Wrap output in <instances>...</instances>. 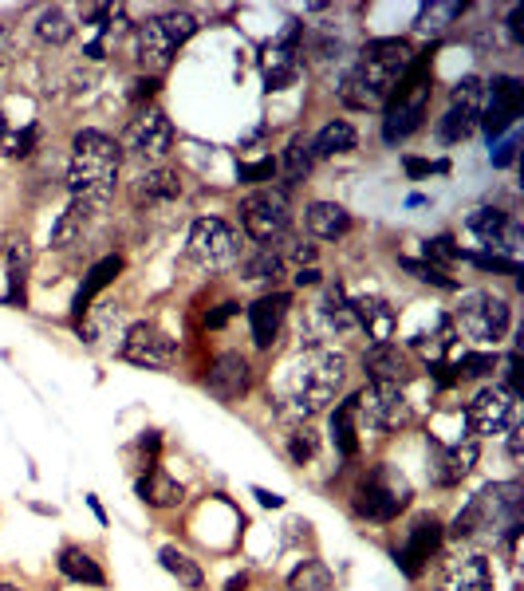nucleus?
<instances>
[{
  "instance_id": "1",
  "label": "nucleus",
  "mask_w": 524,
  "mask_h": 591,
  "mask_svg": "<svg viewBox=\"0 0 524 591\" xmlns=\"http://www.w3.org/2000/svg\"><path fill=\"white\" fill-rule=\"evenodd\" d=\"M347 383V359L331 347H308L276 391V414L288 426L312 422Z\"/></svg>"
},
{
  "instance_id": "2",
  "label": "nucleus",
  "mask_w": 524,
  "mask_h": 591,
  "mask_svg": "<svg viewBox=\"0 0 524 591\" xmlns=\"http://www.w3.org/2000/svg\"><path fill=\"white\" fill-rule=\"evenodd\" d=\"M414 60V48L402 40V36H383V40H371L359 56V64L351 67L339 83V99L343 107L351 111H379L387 107L402 79V71Z\"/></svg>"
},
{
  "instance_id": "3",
  "label": "nucleus",
  "mask_w": 524,
  "mask_h": 591,
  "mask_svg": "<svg viewBox=\"0 0 524 591\" xmlns=\"http://www.w3.org/2000/svg\"><path fill=\"white\" fill-rule=\"evenodd\" d=\"M119 162L123 150L115 146V138L103 131H79L71 138V158H67V190L71 201H87L95 209H103L115 182H119Z\"/></svg>"
},
{
  "instance_id": "4",
  "label": "nucleus",
  "mask_w": 524,
  "mask_h": 591,
  "mask_svg": "<svg viewBox=\"0 0 524 591\" xmlns=\"http://www.w3.org/2000/svg\"><path fill=\"white\" fill-rule=\"evenodd\" d=\"M521 509H524L521 481H493V485H485L454 517V525L446 528V536L458 540V544L461 540H477L485 532L501 536V532H509L513 525H521Z\"/></svg>"
},
{
  "instance_id": "5",
  "label": "nucleus",
  "mask_w": 524,
  "mask_h": 591,
  "mask_svg": "<svg viewBox=\"0 0 524 591\" xmlns=\"http://www.w3.org/2000/svg\"><path fill=\"white\" fill-rule=\"evenodd\" d=\"M197 32V16L186 8H170L162 16H150L138 24V64L150 75L166 71L174 64V56L182 52V44H190Z\"/></svg>"
},
{
  "instance_id": "6",
  "label": "nucleus",
  "mask_w": 524,
  "mask_h": 591,
  "mask_svg": "<svg viewBox=\"0 0 524 591\" xmlns=\"http://www.w3.org/2000/svg\"><path fill=\"white\" fill-rule=\"evenodd\" d=\"M414 489L410 481L394 469V465H375L371 473H363V481L355 485V513L363 521H375V525H391L394 517L410 505Z\"/></svg>"
},
{
  "instance_id": "7",
  "label": "nucleus",
  "mask_w": 524,
  "mask_h": 591,
  "mask_svg": "<svg viewBox=\"0 0 524 591\" xmlns=\"http://www.w3.org/2000/svg\"><path fill=\"white\" fill-rule=\"evenodd\" d=\"M454 328L461 335H469L473 343H501L509 328H513V308L505 296H493V292H465L461 304L454 308Z\"/></svg>"
},
{
  "instance_id": "8",
  "label": "nucleus",
  "mask_w": 524,
  "mask_h": 591,
  "mask_svg": "<svg viewBox=\"0 0 524 591\" xmlns=\"http://www.w3.org/2000/svg\"><path fill=\"white\" fill-rule=\"evenodd\" d=\"M288 194H292L288 186H264L241 201V225L253 241L276 245L288 233V221H292V197Z\"/></svg>"
},
{
  "instance_id": "9",
  "label": "nucleus",
  "mask_w": 524,
  "mask_h": 591,
  "mask_svg": "<svg viewBox=\"0 0 524 591\" xmlns=\"http://www.w3.org/2000/svg\"><path fill=\"white\" fill-rule=\"evenodd\" d=\"M355 410H359V430H379V434H394L414 418L410 398L394 383H371L367 391H359Z\"/></svg>"
},
{
  "instance_id": "10",
  "label": "nucleus",
  "mask_w": 524,
  "mask_h": 591,
  "mask_svg": "<svg viewBox=\"0 0 524 591\" xmlns=\"http://www.w3.org/2000/svg\"><path fill=\"white\" fill-rule=\"evenodd\" d=\"M241 257V237L221 217H197L190 229V261L205 272H221Z\"/></svg>"
},
{
  "instance_id": "11",
  "label": "nucleus",
  "mask_w": 524,
  "mask_h": 591,
  "mask_svg": "<svg viewBox=\"0 0 524 591\" xmlns=\"http://www.w3.org/2000/svg\"><path fill=\"white\" fill-rule=\"evenodd\" d=\"M481 458V446L473 438H461V442H442V438H426V477L430 485L438 489H454L461 485L473 465Z\"/></svg>"
},
{
  "instance_id": "12",
  "label": "nucleus",
  "mask_w": 524,
  "mask_h": 591,
  "mask_svg": "<svg viewBox=\"0 0 524 591\" xmlns=\"http://www.w3.org/2000/svg\"><path fill=\"white\" fill-rule=\"evenodd\" d=\"M469 233L493 253V257H505V261H521V245H524V229L521 221L505 209H493V205H481L469 213Z\"/></svg>"
},
{
  "instance_id": "13",
  "label": "nucleus",
  "mask_w": 524,
  "mask_h": 591,
  "mask_svg": "<svg viewBox=\"0 0 524 591\" xmlns=\"http://www.w3.org/2000/svg\"><path fill=\"white\" fill-rule=\"evenodd\" d=\"M465 422L473 434L481 438H493V434H505L521 422V406H517V394H509L501 383L493 387H481L473 394V402L465 406Z\"/></svg>"
},
{
  "instance_id": "14",
  "label": "nucleus",
  "mask_w": 524,
  "mask_h": 591,
  "mask_svg": "<svg viewBox=\"0 0 524 591\" xmlns=\"http://www.w3.org/2000/svg\"><path fill=\"white\" fill-rule=\"evenodd\" d=\"M119 355H123L127 363H134V367H146V371H170L174 359H178V343L158 328V324L138 320V324H131V328L123 331Z\"/></svg>"
},
{
  "instance_id": "15",
  "label": "nucleus",
  "mask_w": 524,
  "mask_h": 591,
  "mask_svg": "<svg viewBox=\"0 0 524 591\" xmlns=\"http://www.w3.org/2000/svg\"><path fill=\"white\" fill-rule=\"evenodd\" d=\"M442 540H446V528H442V521H438L434 513L414 517V525L406 528V540L394 548V564L402 568V576L418 580V576L426 572V564L438 556Z\"/></svg>"
},
{
  "instance_id": "16",
  "label": "nucleus",
  "mask_w": 524,
  "mask_h": 591,
  "mask_svg": "<svg viewBox=\"0 0 524 591\" xmlns=\"http://www.w3.org/2000/svg\"><path fill=\"white\" fill-rule=\"evenodd\" d=\"M300 36H304V24L300 20H288L284 32L272 44H264L261 67L268 91H284V87H292L300 79Z\"/></svg>"
},
{
  "instance_id": "17",
  "label": "nucleus",
  "mask_w": 524,
  "mask_h": 591,
  "mask_svg": "<svg viewBox=\"0 0 524 591\" xmlns=\"http://www.w3.org/2000/svg\"><path fill=\"white\" fill-rule=\"evenodd\" d=\"M127 150L138 162H162L174 150V123L158 107H142L127 127Z\"/></svg>"
},
{
  "instance_id": "18",
  "label": "nucleus",
  "mask_w": 524,
  "mask_h": 591,
  "mask_svg": "<svg viewBox=\"0 0 524 591\" xmlns=\"http://www.w3.org/2000/svg\"><path fill=\"white\" fill-rule=\"evenodd\" d=\"M489 99H485V111H481V127L489 138H501L509 131L524 111V83L517 75H493L485 83Z\"/></svg>"
},
{
  "instance_id": "19",
  "label": "nucleus",
  "mask_w": 524,
  "mask_h": 591,
  "mask_svg": "<svg viewBox=\"0 0 524 591\" xmlns=\"http://www.w3.org/2000/svg\"><path fill=\"white\" fill-rule=\"evenodd\" d=\"M249 387H253V367H249V359L241 351H225V355L213 359V367L205 375V391L213 398L237 402V398L249 394Z\"/></svg>"
},
{
  "instance_id": "20",
  "label": "nucleus",
  "mask_w": 524,
  "mask_h": 591,
  "mask_svg": "<svg viewBox=\"0 0 524 591\" xmlns=\"http://www.w3.org/2000/svg\"><path fill=\"white\" fill-rule=\"evenodd\" d=\"M438 591H493V568H489V556L481 552H469L446 564Z\"/></svg>"
},
{
  "instance_id": "21",
  "label": "nucleus",
  "mask_w": 524,
  "mask_h": 591,
  "mask_svg": "<svg viewBox=\"0 0 524 591\" xmlns=\"http://www.w3.org/2000/svg\"><path fill=\"white\" fill-rule=\"evenodd\" d=\"M288 304H292V296L288 292H268L261 296L253 308H249V328H253V343L268 351L272 343H276V335L284 328V316H288Z\"/></svg>"
},
{
  "instance_id": "22",
  "label": "nucleus",
  "mask_w": 524,
  "mask_h": 591,
  "mask_svg": "<svg viewBox=\"0 0 524 591\" xmlns=\"http://www.w3.org/2000/svg\"><path fill=\"white\" fill-rule=\"evenodd\" d=\"M363 371L371 383H394V387H406L410 379V363L398 343H371L363 351Z\"/></svg>"
},
{
  "instance_id": "23",
  "label": "nucleus",
  "mask_w": 524,
  "mask_h": 591,
  "mask_svg": "<svg viewBox=\"0 0 524 591\" xmlns=\"http://www.w3.org/2000/svg\"><path fill=\"white\" fill-rule=\"evenodd\" d=\"M316 316L324 324V335H355L359 324H355V300L347 296L343 284H328L324 288V300L316 304Z\"/></svg>"
},
{
  "instance_id": "24",
  "label": "nucleus",
  "mask_w": 524,
  "mask_h": 591,
  "mask_svg": "<svg viewBox=\"0 0 524 591\" xmlns=\"http://www.w3.org/2000/svg\"><path fill=\"white\" fill-rule=\"evenodd\" d=\"M119 272H123V257H103V261H95L87 268V276H83V284H79V292H75V304H71L75 324H83V316H91L95 296H99L103 288H111Z\"/></svg>"
},
{
  "instance_id": "25",
  "label": "nucleus",
  "mask_w": 524,
  "mask_h": 591,
  "mask_svg": "<svg viewBox=\"0 0 524 591\" xmlns=\"http://www.w3.org/2000/svg\"><path fill=\"white\" fill-rule=\"evenodd\" d=\"M454 343H458V328H454L450 316H434V328H422L410 335V351L422 355L426 367L446 363V355L454 351Z\"/></svg>"
},
{
  "instance_id": "26",
  "label": "nucleus",
  "mask_w": 524,
  "mask_h": 591,
  "mask_svg": "<svg viewBox=\"0 0 524 591\" xmlns=\"http://www.w3.org/2000/svg\"><path fill=\"white\" fill-rule=\"evenodd\" d=\"M355 324H359V331H367L371 343H391L398 331V312L383 296H363V300H355Z\"/></svg>"
},
{
  "instance_id": "27",
  "label": "nucleus",
  "mask_w": 524,
  "mask_h": 591,
  "mask_svg": "<svg viewBox=\"0 0 524 591\" xmlns=\"http://www.w3.org/2000/svg\"><path fill=\"white\" fill-rule=\"evenodd\" d=\"M304 225H308V233L316 241H339V237L351 233V213L343 205H335V201H312L304 209Z\"/></svg>"
},
{
  "instance_id": "28",
  "label": "nucleus",
  "mask_w": 524,
  "mask_h": 591,
  "mask_svg": "<svg viewBox=\"0 0 524 591\" xmlns=\"http://www.w3.org/2000/svg\"><path fill=\"white\" fill-rule=\"evenodd\" d=\"M182 194V178L174 174V170H166V166H154V170H146V174H138V182H134V205L142 209H150V205H166V201H174V197Z\"/></svg>"
},
{
  "instance_id": "29",
  "label": "nucleus",
  "mask_w": 524,
  "mask_h": 591,
  "mask_svg": "<svg viewBox=\"0 0 524 591\" xmlns=\"http://www.w3.org/2000/svg\"><path fill=\"white\" fill-rule=\"evenodd\" d=\"M138 497L150 505V509H178L182 501H186V489H182V481H174L166 469H146L142 477H138Z\"/></svg>"
},
{
  "instance_id": "30",
  "label": "nucleus",
  "mask_w": 524,
  "mask_h": 591,
  "mask_svg": "<svg viewBox=\"0 0 524 591\" xmlns=\"http://www.w3.org/2000/svg\"><path fill=\"white\" fill-rule=\"evenodd\" d=\"M60 576L71 580V584H87V588H107V572L99 568V560L91 556V552H83V548H75V544H67L60 548Z\"/></svg>"
},
{
  "instance_id": "31",
  "label": "nucleus",
  "mask_w": 524,
  "mask_h": 591,
  "mask_svg": "<svg viewBox=\"0 0 524 591\" xmlns=\"http://www.w3.org/2000/svg\"><path fill=\"white\" fill-rule=\"evenodd\" d=\"M28 268H32V249H28L24 237H16L8 245V292H4L8 308H24L28 304Z\"/></svg>"
},
{
  "instance_id": "32",
  "label": "nucleus",
  "mask_w": 524,
  "mask_h": 591,
  "mask_svg": "<svg viewBox=\"0 0 524 591\" xmlns=\"http://www.w3.org/2000/svg\"><path fill=\"white\" fill-rule=\"evenodd\" d=\"M331 446L343 454V458H355L359 454V410H355V394L343 398L335 410H331Z\"/></svg>"
},
{
  "instance_id": "33",
  "label": "nucleus",
  "mask_w": 524,
  "mask_h": 591,
  "mask_svg": "<svg viewBox=\"0 0 524 591\" xmlns=\"http://www.w3.org/2000/svg\"><path fill=\"white\" fill-rule=\"evenodd\" d=\"M95 213H99L95 205H87V201H71L64 213H60L56 229H52V249H71V245L83 237V229H87V221H91Z\"/></svg>"
},
{
  "instance_id": "34",
  "label": "nucleus",
  "mask_w": 524,
  "mask_h": 591,
  "mask_svg": "<svg viewBox=\"0 0 524 591\" xmlns=\"http://www.w3.org/2000/svg\"><path fill=\"white\" fill-rule=\"evenodd\" d=\"M312 162H316V158H312V142H308L304 134H296V138L284 146V158L276 162V170L284 174V186L292 190L296 182H304V178L312 174Z\"/></svg>"
},
{
  "instance_id": "35",
  "label": "nucleus",
  "mask_w": 524,
  "mask_h": 591,
  "mask_svg": "<svg viewBox=\"0 0 524 591\" xmlns=\"http://www.w3.org/2000/svg\"><path fill=\"white\" fill-rule=\"evenodd\" d=\"M355 142H359L355 127H351L347 119H335V123H328L324 131L316 134V142H312V158H335V154H351V150H355Z\"/></svg>"
},
{
  "instance_id": "36",
  "label": "nucleus",
  "mask_w": 524,
  "mask_h": 591,
  "mask_svg": "<svg viewBox=\"0 0 524 591\" xmlns=\"http://www.w3.org/2000/svg\"><path fill=\"white\" fill-rule=\"evenodd\" d=\"M485 99H489V91H485V79H477V75H465L450 87V111H461V115H469L477 123H481Z\"/></svg>"
},
{
  "instance_id": "37",
  "label": "nucleus",
  "mask_w": 524,
  "mask_h": 591,
  "mask_svg": "<svg viewBox=\"0 0 524 591\" xmlns=\"http://www.w3.org/2000/svg\"><path fill=\"white\" fill-rule=\"evenodd\" d=\"M461 12H465V4H458V0H430V4H422L414 28H418L422 36H442Z\"/></svg>"
},
{
  "instance_id": "38",
  "label": "nucleus",
  "mask_w": 524,
  "mask_h": 591,
  "mask_svg": "<svg viewBox=\"0 0 524 591\" xmlns=\"http://www.w3.org/2000/svg\"><path fill=\"white\" fill-rule=\"evenodd\" d=\"M158 564L182 584V588H201L205 584V572H201V564H197L194 556H186L182 548H174V544H166L162 552H158Z\"/></svg>"
},
{
  "instance_id": "39",
  "label": "nucleus",
  "mask_w": 524,
  "mask_h": 591,
  "mask_svg": "<svg viewBox=\"0 0 524 591\" xmlns=\"http://www.w3.org/2000/svg\"><path fill=\"white\" fill-rule=\"evenodd\" d=\"M331 588H335V576H331L328 564L316 560V556L300 560L292 568V576H288V591H331Z\"/></svg>"
},
{
  "instance_id": "40",
  "label": "nucleus",
  "mask_w": 524,
  "mask_h": 591,
  "mask_svg": "<svg viewBox=\"0 0 524 591\" xmlns=\"http://www.w3.org/2000/svg\"><path fill=\"white\" fill-rule=\"evenodd\" d=\"M36 36L44 44H52V48H64V44H71V36H75V24H71V16H67L64 8H44L40 20H36Z\"/></svg>"
},
{
  "instance_id": "41",
  "label": "nucleus",
  "mask_w": 524,
  "mask_h": 591,
  "mask_svg": "<svg viewBox=\"0 0 524 591\" xmlns=\"http://www.w3.org/2000/svg\"><path fill=\"white\" fill-rule=\"evenodd\" d=\"M284 249L280 245H261L249 261H245V280H276V276H284Z\"/></svg>"
},
{
  "instance_id": "42",
  "label": "nucleus",
  "mask_w": 524,
  "mask_h": 591,
  "mask_svg": "<svg viewBox=\"0 0 524 591\" xmlns=\"http://www.w3.org/2000/svg\"><path fill=\"white\" fill-rule=\"evenodd\" d=\"M458 371V383H469V379H489L497 371V355L493 351H469L454 363Z\"/></svg>"
},
{
  "instance_id": "43",
  "label": "nucleus",
  "mask_w": 524,
  "mask_h": 591,
  "mask_svg": "<svg viewBox=\"0 0 524 591\" xmlns=\"http://www.w3.org/2000/svg\"><path fill=\"white\" fill-rule=\"evenodd\" d=\"M316 450H320V434L304 422V426H292V434H288V458L296 461V465H308V461L316 458Z\"/></svg>"
},
{
  "instance_id": "44",
  "label": "nucleus",
  "mask_w": 524,
  "mask_h": 591,
  "mask_svg": "<svg viewBox=\"0 0 524 591\" xmlns=\"http://www.w3.org/2000/svg\"><path fill=\"white\" fill-rule=\"evenodd\" d=\"M402 268L414 276V280H422V284H434V288H442V292H454L458 288V280H450L442 268H434V264H426V261H414V257H402Z\"/></svg>"
},
{
  "instance_id": "45",
  "label": "nucleus",
  "mask_w": 524,
  "mask_h": 591,
  "mask_svg": "<svg viewBox=\"0 0 524 591\" xmlns=\"http://www.w3.org/2000/svg\"><path fill=\"white\" fill-rule=\"evenodd\" d=\"M422 261L446 272L450 264L461 261V249L454 245V237H434V241H426V249H422Z\"/></svg>"
},
{
  "instance_id": "46",
  "label": "nucleus",
  "mask_w": 524,
  "mask_h": 591,
  "mask_svg": "<svg viewBox=\"0 0 524 591\" xmlns=\"http://www.w3.org/2000/svg\"><path fill=\"white\" fill-rule=\"evenodd\" d=\"M473 131H477V119H469V115H461V111H446V119L438 123V138H442L446 146L465 142Z\"/></svg>"
},
{
  "instance_id": "47",
  "label": "nucleus",
  "mask_w": 524,
  "mask_h": 591,
  "mask_svg": "<svg viewBox=\"0 0 524 591\" xmlns=\"http://www.w3.org/2000/svg\"><path fill=\"white\" fill-rule=\"evenodd\" d=\"M461 261H469L481 272H509V276H521V261H505V257H493V253H461Z\"/></svg>"
},
{
  "instance_id": "48",
  "label": "nucleus",
  "mask_w": 524,
  "mask_h": 591,
  "mask_svg": "<svg viewBox=\"0 0 524 591\" xmlns=\"http://www.w3.org/2000/svg\"><path fill=\"white\" fill-rule=\"evenodd\" d=\"M237 174H241V182H245V186L272 182V178H276V158L268 154V158H261V162H241V166H237Z\"/></svg>"
},
{
  "instance_id": "49",
  "label": "nucleus",
  "mask_w": 524,
  "mask_h": 591,
  "mask_svg": "<svg viewBox=\"0 0 524 591\" xmlns=\"http://www.w3.org/2000/svg\"><path fill=\"white\" fill-rule=\"evenodd\" d=\"M32 142H36V131H32V127L20 134H8L4 154H8V158H28V154H32Z\"/></svg>"
},
{
  "instance_id": "50",
  "label": "nucleus",
  "mask_w": 524,
  "mask_h": 591,
  "mask_svg": "<svg viewBox=\"0 0 524 591\" xmlns=\"http://www.w3.org/2000/svg\"><path fill=\"white\" fill-rule=\"evenodd\" d=\"M158 450H162V434H158V430H146V434L138 438V454H142V465H146V469L158 465Z\"/></svg>"
},
{
  "instance_id": "51",
  "label": "nucleus",
  "mask_w": 524,
  "mask_h": 591,
  "mask_svg": "<svg viewBox=\"0 0 524 591\" xmlns=\"http://www.w3.org/2000/svg\"><path fill=\"white\" fill-rule=\"evenodd\" d=\"M489 158H493V166H501V170H505V166H513V162H517V138H501V142L493 146V154H489Z\"/></svg>"
},
{
  "instance_id": "52",
  "label": "nucleus",
  "mask_w": 524,
  "mask_h": 591,
  "mask_svg": "<svg viewBox=\"0 0 524 591\" xmlns=\"http://www.w3.org/2000/svg\"><path fill=\"white\" fill-rule=\"evenodd\" d=\"M402 166H406L410 178H426L434 170H450V162H426V158H402Z\"/></svg>"
},
{
  "instance_id": "53",
  "label": "nucleus",
  "mask_w": 524,
  "mask_h": 591,
  "mask_svg": "<svg viewBox=\"0 0 524 591\" xmlns=\"http://www.w3.org/2000/svg\"><path fill=\"white\" fill-rule=\"evenodd\" d=\"M154 91H158V75H146V79H138V83H134V103H146V99H154Z\"/></svg>"
},
{
  "instance_id": "54",
  "label": "nucleus",
  "mask_w": 524,
  "mask_h": 591,
  "mask_svg": "<svg viewBox=\"0 0 524 591\" xmlns=\"http://www.w3.org/2000/svg\"><path fill=\"white\" fill-rule=\"evenodd\" d=\"M237 312H241L237 304H221L217 312H209V316H205V324H209V328H221V324H225L229 316H237Z\"/></svg>"
},
{
  "instance_id": "55",
  "label": "nucleus",
  "mask_w": 524,
  "mask_h": 591,
  "mask_svg": "<svg viewBox=\"0 0 524 591\" xmlns=\"http://www.w3.org/2000/svg\"><path fill=\"white\" fill-rule=\"evenodd\" d=\"M505 434H509V461H513V465H521V438H524L521 422H517L513 430H505Z\"/></svg>"
},
{
  "instance_id": "56",
  "label": "nucleus",
  "mask_w": 524,
  "mask_h": 591,
  "mask_svg": "<svg viewBox=\"0 0 524 591\" xmlns=\"http://www.w3.org/2000/svg\"><path fill=\"white\" fill-rule=\"evenodd\" d=\"M253 497L261 501L264 509H280V505H284V497H280V493H268V489H261V485L253 489Z\"/></svg>"
},
{
  "instance_id": "57",
  "label": "nucleus",
  "mask_w": 524,
  "mask_h": 591,
  "mask_svg": "<svg viewBox=\"0 0 524 591\" xmlns=\"http://www.w3.org/2000/svg\"><path fill=\"white\" fill-rule=\"evenodd\" d=\"M509 36L513 44H521V8H509Z\"/></svg>"
},
{
  "instance_id": "58",
  "label": "nucleus",
  "mask_w": 524,
  "mask_h": 591,
  "mask_svg": "<svg viewBox=\"0 0 524 591\" xmlns=\"http://www.w3.org/2000/svg\"><path fill=\"white\" fill-rule=\"evenodd\" d=\"M292 280H296L300 288H304V284H320V272H316V268H296V276H292Z\"/></svg>"
},
{
  "instance_id": "59",
  "label": "nucleus",
  "mask_w": 524,
  "mask_h": 591,
  "mask_svg": "<svg viewBox=\"0 0 524 591\" xmlns=\"http://www.w3.org/2000/svg\"><path fill=\"white\" fill-rule=\"evenodd\" d=\"M249 588V572H241V576H229V584H225V591H245Z\"/></svg>"
},
{
  "instance_id": "60",
  "label": "nucleus",
  "mask_w": 524,
  "mask_h": 591,
  "mask_svg": "<svg viewBox=\"0 0 524 591\" xmlns=\"http://www.w3.org/2000/svg\"><path fill=\"white\" fill-rule=\"evenodd\" d=\"M87 505H91V513H95V517H99V525H107V513H103V505H99V501H95V497H87Z\"/></svg>"
},
{
  "instance_id": "61",
  "label": "nucleus",
  "mask_w": 524,
  "mask_h": 591,
  "mask_svg": "<svg viewBox=\"0 0 524 591\" xmlns=\"http://www.w3.org/2000/svg\"><path fill=\"white\" fill-rule=\"evenodd\" d=\"M4 142H8V127H4V115H0V150H4Z\"/></svg>"
},
{
  "instance_id": "62",
  "label": "nucleus",
  "mask_w": 524,
  "mask_h": 591,
  "mask_svg": "<svg viewBox=\"0 0 524 591\" xmlns=\"http://www.w3.org/2000/svg\"><path fill=\"white\" fill-rule=\"evenodd\" d=\"M4 52H8V44H4V32H0V64H4Z\"/></svg>"
},
{
  "instance_id": "63",
  "label": "nucleus",
  "mask_w": 524,
  "mask_h": 591,
  "mask_svg": "<svg viewBox=\"0 0 524 591\" xmlns=\"http://www.w3.org/2000/svg\"><path fill=\"white\" fill-rule=\"evenodd\" d=\"M0 591H24V588H16V584H0Z\"/></svg>"
}]
</instances>
